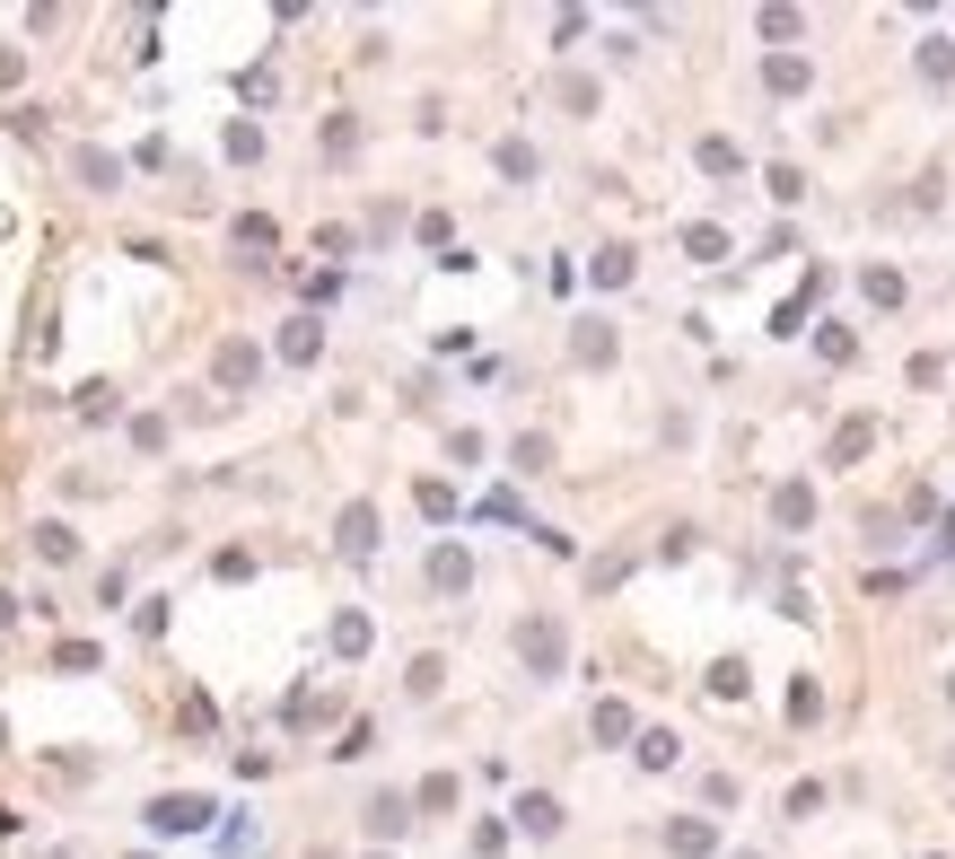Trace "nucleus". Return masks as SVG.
<instances>
[{"label":"nucleus","instance_id":"nucleus-1","mask_svg":"<svg viewBox=\"0 0 955 859\" xmlns=\"http://www.w3.org/2000/svg\"><path fill=\"white\" fill-rule=\"evenodd\" d=\"M158 825H167V834H193V825H202V798H167Z\"/></svg>","mask_w":955,"mask_h":859},{"label":"nucleus","instance_id":"nucleus-2","mask_svg":"<svg viewBox=\"0 0 955 859\" xmlns=\"http://www.w3.org/2000/svg\"><path fill=\"white\" fill-rule=\"evenodd\" d=\"M517 816H526V834H553V825H562V807H553V798H526Z\"/></svg>","mask_w":955,"mask_h":859}]
</instances>
